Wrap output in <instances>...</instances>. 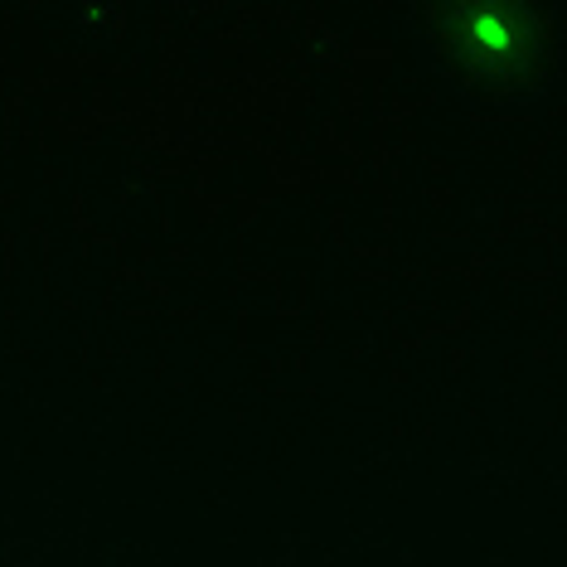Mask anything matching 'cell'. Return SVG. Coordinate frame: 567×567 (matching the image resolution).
<instances>
[{
    "mask_svg": "<svg viewBox=\"0 0 567 567\" xmlns=\"http://www.w3.org/2000/svg\"><path fill=\"white\" fill-rule=\"evenodd\" d=\"M427 59L481 112H528L563 87L567 10L553 0H417Z\"/></svg>",
    "mask_w": 567,
    "mask_h": 567,
    "instance_id": "6da1fadb",
    "label": "cell"
}]
</instances>
